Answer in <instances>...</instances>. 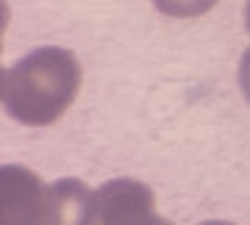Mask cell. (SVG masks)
<instances>
[{
	"label": "cell",
	"instance_id": "cell-7",
	"mask_svg": "<svg viewBox=\"0 0 250 225\" xmlns=\"http://www.w3.org/2000/svg\"><path fill=\"white\" fill-rule=\"evenodd\" d=\"M242 17H245V31L250 34V0L245 3V11H242Z\"/></svg>",
	"mask_w": 250,
	"mask_h": 225
},
{
	"label": "cell",
	"instance_id": "cell-3",
	"mask_svg": "<svg viewBox=\"0 0 250 225\" xmlns=\"http://www.w3.org/2000/svg\"><path fill=\"white\" fill-rule=\"evenodd\" d=\"M47 184L22 164L0 170V225H45Z\"/></svg>",
	"mask_w": 250,
	"mask_h": 225
},
{
	"label": "cell",
	"instance_id": "cell-6",
	"mask_svg": "<svg viewBox=\"0 0 250 225\" xmlns=\"http://www.w3.org/2000/svg\"><path fill=\"white\" fill-rule=\"evenodd\" d=\"M236 78H239V92H242V98H245V103L250 106V47L239 56Z\"/></svg>",
	"mask_w": 250,
	"mask_h": 225
},
{
	"label": "cell",
	"instance_id": "cell-2",
	"mask_svg": "<svg viewBox=\"0 0 250 225\" xmlns=\"http://www.w3.org/2000/svg\"><path fill=\"white\" fill-rule=\"evenodd\" d=\"M98 225H175L156 211V192L139 178H111L98 186Z\"/></svg>",
	"mask_w": 250,
	"mask_h": 225
},
{
	"label": "cell",
	"instance_id": "cell-4",
	"mask_svg": "<svg viewBox=\"0 0 250 225\" xmlns=\"http://www.w3.org/2000/svg\"><path fill=\"white\" fill-rule=\"evenodd\" d=\"M98 189L81 178H56L47 184L45 225H98Z\"/></svg>",
	"mask_w": 250,
	"mask_h": 225
},
{
	"label": "cell",
	"instance_id": "cell-1",
	"mask_svg": "<svg viewBox=\"0 0 250 225\" xmlns=\"http://www.w3.org/2000/svg\"><path fill=\"white\" fill-rule=\"evenodd\" d=\"M83 67L70 47L42 45L20 56L3 72L0 98L14 123L47 128L72 108L81 95Z\"/></svg>",
	"mask_w": 250,
	"mask_h": 225
},
{
	"label": "cell",
	"instance_id": "cell-8",
	"mask_svg": "<svg viewBox=\"0 0 250 225\" xmlns=\"http://www.w3.org/2000/svg\"><path fill=\"white\" fill-rule=\"evenodd\" d=\"M197 225H236V223H231V220H203Z\"/></svg>",
	"mask_w": 250,
	"mask_h": 225
},
{
	"label": "cell",
	"instance_id": "cell-5",
	"mask_svg": "<svg viewBox=\"0 0 250 225\" xmlns=\"http://www.w3.org/2000/svg\"><path fill=\"white\" fill-rule=\"evenodd\" d=\"M153 9L172 20H195L214 9L220 0H150Z\"/></svg>",
	"mask_w": 250,
	"mask_h": 225
}]
</instances>
